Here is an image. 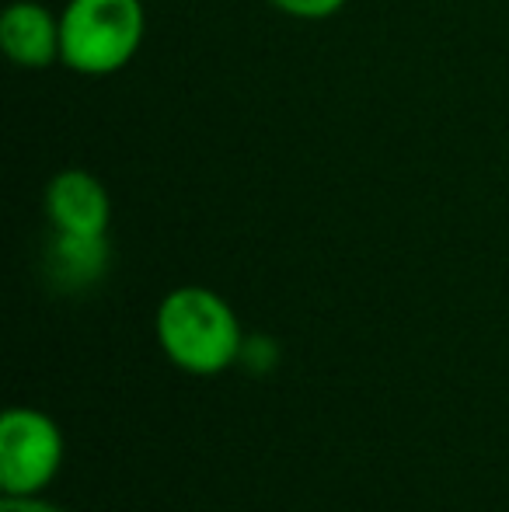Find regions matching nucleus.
Wrapping results in <instances>:
<instances>
[{
    "label": "nucleus",
    "instance_id": "f257e3e1",
    "mask_svg": "<svg viewBox=\"0 0 509 512\" xmlns=\"http://www.w3.org/2000/svg\"><path fill=\"white\" fill-rule=\"evenodd\" d=\"M157 342L185 373L210 377L241 356V324L231 304L206 286H178L157 304Z\"/></svg>",
    "mask_w": 509,
    "mask_h": 512
},
{
    "label": "nucleus",
    "instance_id": "f03ea898",
    "mask_svg": "<svg viewBox=\"0 0 509 512\" xmlns=\"http://www.w3.org/2000/svg\"><path fill=\"white\" fill-rule=\"evenodd\" d=\"M60 63L81 77H112L136 60L147 35L143 0H67Z\"/></svg>",
    "mask_w": 509,
    "mask_h": 512
},
{
    "label": "nucleus",
    "instance_id": "7ed1b4c3",
    "mask_svg": "<svg viewBox=\"0 0 509 512\" xmlns=\"http://www.w3.org/2000/svg\"><path fill=\"white\" fill-rule=\"evenodd\" d=\"M63 460L60 425L35 408H7L0 418V488L4 495H39Z\"/></svg>",
    "mask_w": 509,
    "mask_h": 512
},
{
    "label": "nucleus",
    "instance_id": "20e7f679",
    "mask_svg": "<svg viewBox=\"0 0 509 512\" xmlns=\"http://www.w3.org/2000/svg\"><path fill=\"white\" fill-rule=\"evenodd\" d=\"M46 220L56 234H77V237H105L112 223V196L84 168H63L49 178L46 196Z\"/></svg>",
    "mask_w": 509,
    "mask_h": 512
},
{
    "label": "nucleus",
    "instance_id": "39448f33",
    "mask_svg": "<svg viewBox=\"0 0 509 512\" xmlns=\"http://www.w3.org/2000/svg\"><path fill=\"white\" fill-rule=\"evenodd\" d=\"M0 49L18 70H49L60 63V14L39 0H14L0 14Z\"/></svg>",
    "mask_w": 509,
    "mask_h": 512
},
{
    "label": "nucleus",
    "instance_id": "423d86ee",
    "mask_svg": "<svg viewBox=\"0 0 509 512\" xmlns=\"http://www.w3.org/2000/svg\"><path fill=\"white\" fill-rule=\"evenodd\" d=\"M109 265V244L105 237H77L56 234L49 244V272L60 286H88Z\"/></svg>",
    "mask_w": 509,
    "mask_h": 512
},
{
    "label": "nucleus",
    "instance_id": "0eeeda50",
    "mask_svg": "<svg viewBox=\"0 0 509 512\" xmlns=\"http://www.w3.org/2000/svg\"><path fill=\"white\" fill-rule=\"evenodd\" d=\"M269 7L297 21H325L342 11L346 0H269Z\"/></svg>",
    "mask_w": 509,
    "mask_h": 512
},
{
    "label": "nucleus",
    "instance_id": "6e6552de",
    "mask_svg": "<svg viewBox=\"0 0 509 512\" xmlns=\"http://www.w3.org/2000/svg\"><path fill=\"white\" fill-rule=\"evenodd\" d=\"M0 512H63V509L49 506V502L35 499V495H28V499H18V495H4V502H0Z\"/></svg>",
    "mask_w": 509,
    "mask_h": 512
}]
</instances>
